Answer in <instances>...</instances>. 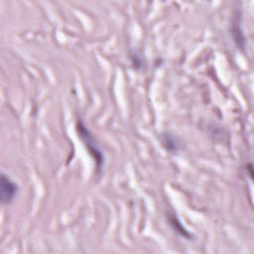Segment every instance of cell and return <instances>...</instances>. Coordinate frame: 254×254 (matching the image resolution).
<instances>
[{
    "mask_svg": "<svg viewBox=\"0 0 254 254\" xmlns=\"http://www.w3.org/2000/svg\"><path fill=\"white\" fill-rule=\"evenodd\" d=\"M17 184L6 174L2 173L0 183V199L2 204L11 203L18 193Z\"/></svg>",
    "mask_w": 254,
    "mask_h": 254,
    "instance_id": "cell-1",
    "label": "cell"
}]
</instances>
